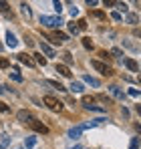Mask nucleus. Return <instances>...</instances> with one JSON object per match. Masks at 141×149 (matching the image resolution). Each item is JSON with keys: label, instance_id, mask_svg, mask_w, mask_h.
Returning a JSON list of instances; mask_svg holds the SVG:
<instances>
[{"label": "nucleus", "instance_id": "obj_34", "mask_svg": "<svg viewBox=\"0 0 141 149\" xmlns=\"http://www.w3.org/2000/svg\"><path fill=\"white\" fill-rule=\"evenodd\" d=\"M70 16H73V18H75V16H79V8H77V6H73V8H70Z\"/></svg>", "mask_w": 141, "mask_h": 149}, {"label": "nucleus", "instance_id": "obj_16", "mask_svg": "<svg viewBox=\"0 0 141 149\" xmlns=\"http://www.w3.org/2000/svg\"><path fill=\"white\" fill-rule=\"evenodd\" d=\"M83 105H85V109H91L95 105V97H89V95H85L83 97Z\"/></svg>", "mask_w": 141, "mask_h": 149}, {"label": "nucleus", "instance_id": "obj_2", "mask_svg": "<svg viewBox=\"0 0 141 149\" xmlns=\"http://www.w3.org/2000/svg\"><path fill=\"white\" fill-rule=\"evenodd\" d=\"M40 24H45L47 28H59L65 22L61 20V16H40Z\"/></svg>", "mask_w": 141, "mask_h": 149}, {"label": "nucleus", "instance_id": "obj_17", "mask_svg": "<svg viewBox=\"0 0 141 149\" xmlns=\"http://www.w3.org/2000/svg\"><path fill=\"white\" fill-rule=\"evenodd\" d=\"M69 89L73 91V93H81V91H83V85H81V83H77V81H73Z\"/></svg>", "mask_w": 141, "mask_h": 149}, {"label": "nucleus", "instance_id": "obj_3", "mask_svg": "<svg viewBox=\"0 0 141 149\" xmlns=\"http://www.w3.org/2000/svg\"><path fill=\"white\" fill-rule=\"evenodd\" d=\"M43 103L47 105L50 111H57V113H59V111H63V103H61L59 99H54L52 95H47V97L43 99Z\"/></svg>", "mask_w": 141, "mask_h": 149}, {"label": "nucleus", "instance_id": "obj_45", "mask_svg": "<svg viewBox=\"0 0 141 149\" xmlns=\"http://www.w3.org/2000/svg\"><path fill=\"white\" fill-rule=\"evenodd\" d=\"M18 149H22V147H18Z\"/></svg>", "mask_w": 141, "mask_h": 149}, {"label": "nucleus", "instance_id": "obj_12", "mask_svg": "<svg viewBox=\"0 0 141 149\" xmlns=\"http://www.w3.org/2000/svg\"><path fill=\"white\" fill-rule=\"evenodd\" d=\"M40 50L47 54V56H57V52H54V49L50 47V45H47V42H40Z\"/></svg>", "mask_w": 141, "mask_h": 149}, {"label": "nucleus", "instance_id": "obj_4", "mask_svg": "<svg viewBox=\"0 0 141 149\" xmlns=\"http://www.w3.org/2000/svg\"><path fill=\"white\" fill-rule=\"evenodd\" d=\"M91 67H93L95 71H99L101 74H105V77H111V74H113L111 67L105 65V63H101V61H91Z\"/></svg>", "mask_w": 141, "mask_h": 149}, {"label": "nucleus", "instance_id": "obj_7", "mask_svg": "<svg viewBox=\"0 0 141 149\" xmlns=\"http://www.w3.org/2000/svg\"><path fill=\"white\" fill-rule=\"evenodd\" d=\"M16 58H18L22 65H26V67H34V58H32L30 54H26V52H20V54H16Z\"/></svg>", "mask_w": 141, "mask_h": 149}, {"label": "nucleus", "instance_id": "obj_6", "mask_svg": "<svg viewBox=\"0 0 141 149\" xmlns=\"http://www.w3.org/2000/svg\"><path fill=\"white\" fill-rule=\"evenodd\" d=\"M16 117H18V121H22V123H32V121H34V115H32L30 111H18Z\"/></svg>", "mask_w": 141, "mask_h": 149}, {"label": "nucleus", "instance_id": "obj_1", "mask_svg": "<svg viewBox=\"0 0 141 149\" xmlns=\"http://www.w3.org/2000/svg\"><path fill=\"white\" fill-rule=\"evenodd\" d=\"M45 38H50L54 45H63L65 40H69V34L59 32V30H50V32H45Z\"/></svg>", "mask_w": 141, "mask_h": 149}, {"label": "nucleus", "instance_id": "obj_11", "mask_svg": "<svg viewBox=\"0 0 141 149\" xmlns=\"http://www.w3.org/2000/svg\"><path fill=\"white\" fill-rule=\"evenodd\" d=\"M83 81H85V83H89L91 87H101V81H99V79H95V77H91V74H83Z\"/></svg>", "mask_w": 141, "mask_h": 149}, {"label": "nucleus", "instance_id": "obj_41", "mask_svg": "<svg viewBox=\"0 0 141 149\" xmlns=\"http://www.w3.org/2000/svg\"><path fill=\"white\" fill-rule=\"evenodd\" d=\"M137 115L141 117V105H137Z\"/></svg>", "mask_w": 141, "mask_h": 149}, {"label": "nucleus", "instance_id": "obj_26", "mask_svg": "<svg viewBox=\"0 0 141 149\" xmlns=\"http://www.w3.org/2000/svg\"><path fill=\"white\" fill-rule=\"evenodd\" d=\"M91 14H93L95 18H99V20H103V18H105V14H103V12H101V10H93V12H91Z\"/></svg>", "mask_w": 141, "mask_h": 149}, {"label": "nucleus", "instance_id": "obj_15", "mask_svg": "<svg viewBox=\"0 0 141 149\" xmlns=\"http://www.w3.org/2000/svg\"><path fill=\"white\" fill-rule=\"evenodd\" d=\"M20 12H22L24 16H26V18H32V10H30V6H28V4H20Z\"/></svg>", "mask_w": 141, "mask_h": 149}, {"label": "nucleus", "instance_id": "obj_37", "mask_svg": "<svg viewBox=\"0 0 141 149\" xmlns=\"http://www.w3.org/2000/svg\"><path fill=\"white\" fill-rule=\"evenodd\" d=\"M111 52H113V54H115L117 58H121V56H123V52H121V50H119V49H113V50H111Z\"/></svg>", "mask_w": 141, "mask_h": 149}, {"label": "nucleus", "instance_id": "obj_19", "mask_svg": "<svg viewBox=\"0 0 141 149\" xmlns=\"http://www.w3.org/2000/svg\"><path fill=\"white\" fill-rule=\"evenodd\" d=\"M32 56H34V63H38V65H43V67L47 65V58H45L40 52H36V54H32Z\"/></svg>", "mask_w": 141, "mask_h": 149}, {"label": "nucleus", "instance_id": "obj_31", "mask_svg": "<svg viewBox=\"0 0 141 149\" xmlns=\"http://www.w3.org/2000/svg\"><path fill=\"white\" fill-rule=\"evenodd\" d=\"M0 10H2V12L8 16V4H6V2H0Z\"/></svg>", "mask_w": 141, "mask_h": 149}, {"label": "nucleus", "instance_id": "obj_29", "mask_svg": "<svg viewBox=\"0 0 141 149\" xmlns=\"http://www.w3.org/2000/svg\"><path fill=\"white\" fill-rule=\"evenodd\" d=\"M77 26H79V30H85V28H87V20H83V18H81V20L77 22Z\"/></svg>", "mask_w": 141, "mask_h": 149}, {"label": "nucleus", "instance_id": "obj_33", "mask_svg": "<svg viewBox=\"0 0 141 149\" xmlns=\"http://www.w3.org/2000/svg\"><path fill=\"white\" fill-rule=\"evenodd\" d=\"M115 6H117L119 10H123V12H125V10H127V4H125V2H117V4H115Z\"/></svg>", "mask_w": 141, "mask_h": 149}, {"label": "nucleus", "instance_id": "obj_5", "mask_svg": "<svg viewBox=\"0 0 141 149\" xmlns=\"http://www.w3.org/2000/svg\"><path fill=\"white\" fill-rule=\"evenodd\" d=\"M28 125H30V129L36 131V133H43V135H47V133H48V127L45 123H40V121H36V119H34L32 123H28Z\"/></svg>", "mask_w": 141, "mask_h": 149}, {"label": "nucleus", "instance_id": "obj_36", "mask_svg": "<svg viewBox=\"0 0 141 149\" xmlns=\"http://www.w3.org/2000/svg\"><path fill=\"white\" fill-rule=\"evenodd\" d=\"M129 95H131V97H139V91H137V89H129Z\"/></svg>", "mask_w": 141, "mask_h": 149}, {"label": "nucleus", "instance_id": "obj_40", "mask_svg": "<svg viewBox=\"0 0 141 149\" xmlns=\"http://www.w3.org/2000/svg\"><path fill=\"white\" fill-rule=\"evenodd\" d=\"M135 131H137V133L141 135V125H139V123H135Z\"/></svg>", "mask_w": 141, "mask_h": 149}, {"label": "nucleus", "instance_id": "obj_23", "mask_svg": "<svg viewBox=\"0 0 141 149\" xmlns=\"http://www.w3.org/2000/svg\"><path fill=\"white\" fill-rule=\"evenodd\" d=\"M8 67H10V61L4 58V56H0V69H8Z\"/></svg>", "mask_w": 141, "mask_h": 149}, {"label": "nucleus", "instance_id": "obj_32", "mask_svg": "<svg viewBox=\"0 0 141 149\" xmlns=\"http://www.w3.org/2000/svg\"><path fill=\"white\" fill-rule=\"evenodd\" d=\"M0 111H2V113H8V111H10V107H8L6 103H2V101H0Z\"/></svg>", "mask_w": 141, "mask_h": 149}, {"label": "nucleus", "instance_id": "obj_28", "mask_svg": "<svg viewBox=\"0 0 141 149\" xmlns=\"http://www.w3.org/2000/svg\"><path fill=\"white\" fill-rule=\"evenodd\" d=\"M83 47H85V49H93V42H91V38H83Z\"/></svg>", "mask_w": 141, "mask_h": 149}, {"label": "nucleus", "instance_id": "obj_14", "mask_svg": "<svg viewBox=\"0 0 141 149\" xmlns=\"http://www.w3.org/2000/svg\"><path fill=\"white\" fill-rule=\"evenodd\" d=\"M57 73H61L63 77H70V69L67 65H57Z\"/></svg>", "mask_w": 141, "mask_h": 149}, {"label": "nucleus", "instance_id": "obj_30", "mask_svg": "<svg viewBox=\"0 0 141 149\" xmlns=\"http://www.w3.org/2000/svg\"><path fill=\"white\" fill-rule=\"evenodd\" d=\"M63 61H65V63H73V54H70V52H65V54H63Z\"/></svg>", "mask_w": 141, "mask_h": 149}, {"label": "nucleus", "instance_id": "obj_9", "mask_svg": "<svg viewBox=\"0 0 141 149\" xmlns=\"http://www.w3.org/2000/svg\"><path fill=\"white\" fill-rule=\"evenodd\" d=\"M109 91H111V95H113V97H115V99H125V93H123V91H121V89H119L117 85H111V87H109Z\"/></svg>", "mask_w": 141, "mask_h": 149}, {"label": "nucleus", "instance_id": "obj_24", "mask_svg": "<svg viewBox=\"0 0 141 149\" xmlns=\"http://www.w3.org/2000/svg\"><path fill=\"white\" fill-rule=\"evenodd\" d=\"M69 32H70V34H79L81 30H79V26L75 24V22H70V24H69Z\"/></svg>", "mask_w": 141, "mask_h": 149}, {"label": "nucleus", "instance_id": "obj_10", "mask_svg": "<svg viewBox=\"0 0 141 149\" xmlns=\"http://www.w3.org/2000/svg\"><path fill=\"white\" fill-rule=\"evenodd\" d=\"M83 131H85V129H83L81 125H79V127H70V129H69V137H73V139H79Z\"/></svg>", "mask_w": 141, "mask_h": 149}, {"label": "nucleus", "instance_id": "obj_27", "mask_svg": "<svg viewBox=\"0 0 141 149\" xmlns=\"http://www.w3.org/2000/svg\"><path fill=\"white\" fill-rule=\"evenodd\" d=\"M52 6H54V10H57V12H61V10H63V2H59V0H54V2H52Z\"/></svg>", "mask_w": 141, "mask_h": 149}, {"label": "nucleus", "instance_id": "obj_21", "mask_svg": "<svg viewBox=\"0 0 141 149\" xmlns=\"http://www.w3.org/2000/svg\"><path fill=\"white\" fill-rule=\"evenodd\" d=\"M45 83H47V85H50V87H54V89H59V91H67V89H65L61 83H57V81H45Z\"/></svg>", "mask_w": 141, "mask_h": 149}, {"label": "nucleus", "instance_id": "obj_18", "mask_svg": "<svg viewBox=\"0 0 141 149\" xmlns=\"http://www.w3.org/2000/svg\"><path fill=\"white\" fill-rule=\"evenodd\" d=\"M10 79H12V81H16V83H22V74L18 73L16 69H14V71H10Z\"/></svg>", "mask_w": 141, "mask_h": 149}, {"label": "nucleus", "instance_id": "obj_42", "mask_svg": "<svg viewBox=\"0 0 141 149\" xmlns=\"http://www.w3.org/2000/svg\"><path fill=\"white\" fill-rule=\"evenodd\" d=\"M0 95H4V87L2 85H0Z\"/></svg>", "mask_w": 141, "mask_h": 149}, {"label": "nucleus", "instance_id": "obj_35", "mask_svg": "<svg viewBox=\"0 0 141 149\" xmlns=\"http://www.w3.org/2000/svg\"><path fill=\"white\" fill-rule=\"evenodd\" d=\"M99 99L103 101V103H107V105H111V99H109V97H105V95H99Z\"/></svg>", "mask_w": 141, "mask_h": 149}, {"label": "nucleus", "instance_id": "obj_44", "mask_svg": "<svg viewBox=\"0 0 141 149\" xmlns=\"http://www.w3.org/2000/svg\"><path fill=\"white\" fill-rule=\"evenodd\" d=\"M0 50H2V45H0Z\"/></svg>", "mask_w": 141, "mask_h": 149}, {"label": "nucleus", "instance_id": "obj_22", "mask_svg": "<svg viewBox=\"0 0 141 149\" xmlns=\"http://www.w3.org/2000/svg\"><path fill=\"white\" fill-rule=\"evenodd\" d=\"M125 20H127L129 24H137V22H139V18H137L135 14H127V16H125Z\"/></svg>", "mask_w": 141, "mask_h": 149}, {"label": "nucleus", "instance_id": "obj_43", "mask_svg": "<svg viewBox=\"0 0 141 149\" xmlns=\"http://www.w3.org/2000/svg\"><path fill=\"white\" fill-rule=\"evenodd\" d=\"M73 149H81V147H79V145H75V147H73Z\"/></svg>", "mask_w": 141, "mask_h": 149}, {"label": "nucleus", "instance_id": "obj_8", "mask_svg": "<svg viewBox=\"0 0 141 149\" xmlns=\"http://www.w3.org/2000/svg\"><path fill=\"white\" fill-rule=\"evenodd\" d=\"M6 45L10 47V49H16L18 47V40H16V36H14V32H6Z\"/></svg>", "mask_w": 141, "mask_h": 149}, {"label": "nucleus", "instance_id": "obj_39", "mask_svg": "<svg viewBox=\"0 0 141 149\" xmlns=\"http://www.w3.org/2000/svg\"><path fill=\"white\" fill-rule=\"evenodd\" d=\"M6 145H8V137H4V139H2V143H0V149H4Z\"/></svg>", "mask_w": 141, "mask_h": 149}, {"label": "nucleus", "instance_id": "obj_13", "mask_svg": "<svg viewBox=\"0 0 141 149\" xmlns=\"http://www.w3.org/2000/svg\"><path fill=\"white\" fill-rule=\"evenodd\" d=\"M123 63H125V67H127L129 71H133V73H137V71H139V65H137L133 58H125Z\"/></svg>", "mask_w": 141, "mask_h": 149}, {"label": "nucleus", "instance_id": "obj_20", "mask_svg": "<svg viewBox=\"0 0 141 149\" xmlns=\"http://www.w3.org/2000/svg\"><path fill=\"white\" fill-rule=\"evenodd\" d=\"M34 145H36V137H26V141H24V147L30 149V147H34Z\"/></svg>", "mask_w": 141, "mask_h": 149}, {"label": "nucleus", "instance_id": "obj_25", "mask_svg": "<svg viewBox=\"0 0 141 149\" xmlns=\"http://www.w3.org/2000/svg\"><path fill=\"white\" fill-rule=\"evenodd\" d=\"M139 147V137H133L131 143H129V149H137Z\"/></svg>", "mask_w": 141, "mask_h": 149}, {"label": "nucleus", "instance_id": "obj_38", "mask_svg": "<svg viewBox=\"0 0 141 149\" xmlns=\"http://www.w3.org/2000/svg\"><path fill=\"white\" fill-rule=\"evenodd\" d=\"M111 18H113V20H121V14H119V12H113V14H111Z\"/></svg>", "mask_w": 141, "mask_h": 149}]
</instances>
